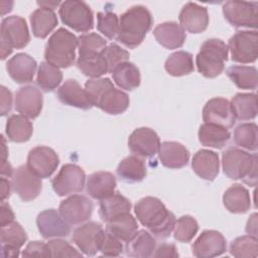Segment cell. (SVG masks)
I'll return each instance as SVG.
<instances>
[{
  "label": "cell",
  "mask_w": 258,
  "mask_h": 258,
  "mask_svg": "<svg viewBox=\"0 0 258 258\" xmlns=\"http://www.w3.org/2000/svg\"><path fill=\"white\" fill-rule=\"evenodd\" d=\"M37 4L40 6V7H43V8H48V9H51V10H54L59 4H61L59 1H38Z\"/></svg>",
  "instance_id": "680465c9"
},
{
  "label": "cell",
  "mask_w": 258,
  "mask_h": 258,
  "mask_svg": "<svg viewBox=\"0 0 258 258\" xmlns=\"http://www.w3.org/2000/svg\"><path fill=\"white\" fill-rule=\"evenodd\" d=\"M62 81L61 71L48 63L47 61H42L39 64L37 71L36 84L44 92H51L56 89Z\"/></svg>",
  "instance_id": "60d3db41"
},
{
  "label": "cell",
  "mask_w": 258,
  "mask_h": 258,
  "mask_svg": "<svg viewBox=\"0 0 258 258\" xmlns=\"http://www.w3.org/2000/svg\"><path fill=\"white\" fill-rule=\"evenodd\" d=\"M104 233L100 223L88 222L75 229L72 239L83 254L94 256L100 251Z\"/></svg>",
  "instance_id": "8fae6325"
},
{
  "label": "cell",
  "mask_w": 258,
  "mask_h": 258,
  "mask_svg": "<svg viewBox=\"0 0 258 258\" xmlns=\"http://www.w3.org/2000/svg\"><path fill=\"white\" fill-rule=\"evenodd\" d=\"M229 79L243 90H255L258 85V75L255 67L232 66L226 71Z\"/></svg>",
  "instance_id": "ab89813d"
},
{
  "label": "cell",
  "mask_w": 258,
  "mask_h": 258,
  "mask_svg": "<svg viewBox=\"0 0 258 258\" xmlns=\"http://www.w3.org/2000/svg\"><path fill=\"white\" fill-rule=\"evenodd\" d=\"M12 108V93L5 88L1 87V116H5Z\"/></svg>",
  "instance_id": "db71d44e"
},
{
  "label": "cell",
  "mask_w": 258,
  "mask_h": 258,
  "mask_svg": "<svg viewBox=\"0 0 258 258\" xmlns=\"http://www.w3.org/2000/svg\"><path fill=\"white\" fill-rule=\"evenodd\" d=\"M11 183L5 177H1V202H4L10 196Z\"/></svg>",
  "instance_id": "6f0895ef"
},
{
  "label": "cell",
  "mask_w": 258,
  "mask_h": 258,
  "mask_svg": "<svg viewBox=\"0 0 258 258\" xmlns=\"http://www.w3.org/2000/svg\"><path fill=\"white\" fill-rule=\"evenodd\" d=\"M93 202L83 195H72L59 205L58 212L67 223L80 225L87 222L93 214Z\"/></svg>",
  "instance_id": "7c38bea8"
},
{
  "label": "cell",
  "mask_w": 258,
  "mask_h": 258,
  "mask_svg": "<svg viewBox=\"0 0 258 258\" xmlns=\"http://www.w3.org/2000/svg\"><path fill=\"white\" fill-rule=\"evenodd\" d=\"M128 147L134 155L149 158L158 153L160 139L153 129L140 127L135 129L129 136Z\"/></svg>",
  "instance_id": "2e32d148"
},
{
  "label": "cell",
  "mask_w": 258,
  "mask_h": 258,
  "mask_svg": "<svg viewBox=\"0 0 258 258\" xmlns=\"http://www.w3.org/2000/svg\"><path fill=\"white\" fill-rule=\"evenodd\" d=\"M131 207V203L127 198L119 192H114L100 201L99 215L103 222L108 223L123 214L130 213Z\"/></svg>",
  "instance_id": "1f68e13d"
},
{
  "label": "cell",
  "mask_w": 258,
  "mask_h": 258,
  "mask_svg": "<svg viewBox=\"0 0 258 258\" xmlns=\"http://www.w3.org/2000/svg\"><path fill=\"white\" fill-rule=\"evenodd\" d=\"M86 174L82 167L68 163L61 166L57 174L51 179L54 192L59 197L70 196L84 189Z\"/></svg>",
  "instance_id": "30bf717a"
},
{
  "label": "cell",
  "mask_w": 258,
  "mask_h": 258,
  "mask_svg": "<svg viewBox=\"0 0 258 258\" xmlns=\"http://www.w3.org/2000/svg\"><path fill=\"white\" fill-rule=\"evenodd\" d=\"M158 156L163 166L178 169L185 166L189 160V151L181 143L164 141L160 143Z\"/></svg>",
  "instance_id": "d4e9b609"
},
{
  "label": "cell",
  "mask_w": 258,
  "mask_h": 258,
  "mask_svg": "<svg viewBox=\"0 0 258 258\" xmlns=\"http://www.w3.org/2000/svg\"><path fill=\"white\" fill-rule=\"evenodd\" d=\"M116 177L109 171H97L92 173L87 180V192L95 200H103L115 192Z\"/></svg>",
  "instance_id": "83f0119b"
},
{
  "label": "cell",
  "mask_w": 258,
  "mask_h": 258,
  "mask_svg": "<svg viewBox=\"0 0 258 258\" xmlns=\"http://www.w3.org/2000/svg\"><path fill=\"white\" fill-rule=\"evenodd\" d=\"M227 46L233 61L254 62L258 56V33L256 30L237 31L229 39Z\"/></svg>",
  "instance_id": "ba28073f"
},
{
  "label": "cell",
  "mask_w": 258,
  "mask_h": 258,
  "mask_svg": "<svg viewBox=\"0 0 258 258\" xmlns=\"http://www.w3.org/2000/svg\"><path fill=\"white\" fill-rule=\"evenodd\" d=\"M5 132L10 141L22 143L30 139L33 132V126L27 117L21 114H14L7 119Z\"/></svg>",
  "instance_id": "e575fe53"
},
{
  "label": "cell",
  "mask_w": 258,
  "mask_h": 258,
  "mask_svg": "<svg viewBox=\"0 0 258 258\" xmlns=\"http://www.w3.org/2000/svg\"><path fill=\"white\" fill-rule=\"evenodd\" d=\"M1 59H5L13 48L26 46L30 40L28 27L24 18L12 15L3 18L0 26Z\"/></svg>",
  "instance_id": "8992f818"
},
{
  "label": "cell",
  "mask_w": 258,
  "mask_h": 258,
  "mask_svg": "<svg viewBox=\"0 0 258 258\" xmlns=\"http://www.w3.org/2000/svg\"><path fill=\"white\" fill-rule=\"evenodd\" d=\"M97 20V28L103 35L109 39L117 36L119 29V18L117 14L111 11L98 12Z\"/></svg>",
  "instance_id": "7dc6e473"
},
{
  "label": "cell",
  "mask_w": 258,
  "mask_h": 258,
  "mask_svg": "<svg viewBox=\"0 0 258 258\" xmlns=\"http://www.w3.org/2000/svg\"><path fill=\"white\" fill-rule=\"evenodd\" d=\"M94 106L107 114L119 115L124 113L129 107V97L123 91L116 89L112 84L102 92Z\"/></svg>",
  "instance_id": "603a6c76"
},
{
  "label": "cell",
  "mask_w": 258,
  "mask_h": 258,
  "mask_svg": "<svg viewBox=\"0 0 258 258\" xmlns=\"http://www.w3.org/2000/svg\"><path fill=\"white\" fill-rule=\"evenodd\" d=\"M102 52V51H101ZM83 56L77 59V68L87 77L97 79L109 73V68L102 53Z\"/></svg>",
  "instance_id": "b9f144b4"
},
{
  "label": "cell",
  "mask_w": 258,
  "mask_h": 258,
  "mask_svg": "<svg viewBox=\"0 0 258 258\" xmlns=\"http://www.w3.org/2000/svg\"><path fill=\"white\" fill-rule=\"evenodd\" d=\"M230 253L237 258H256L258 256L257 238L251 236H241L230 244Z\"/></svg>",
  "instance_id": "ee69618b"
},
{
  "label": "cell",
  "mask_w": 258,
  "mask_h": 258,
  "mask_svg": "<svg viewBox=\"0 0 258 258\" xmlns=\"http://www.w3.org/2000/svg\"><path fill=\"white\" fill-rule=\"evenodd\" d=\"M224 173L231 179H243L245 183L255 186L257 183V154L231 146L222 154Z\"/></svg>",
  "instance_id": "3957f363"
},
{
  "label": "cell",
  "mask_w": 258,
  "mask_h": 258,
  "mask_svg": "<svg viewBox=\"0 0 258 258\" xmlns=\"http://www.w3.org/2000/svg\"><path fill=\"white\" fill-rule=\"evenodd\" d=\"M134 213L142 226L158 239H165L173 231L176 219L157 198L145 197L134 206Z\"/></svg>",
  "instance_id": "6da1fadb"
},
{
  "label": "cell",
  "mask_w": 258,
  "mask_h": 258,
  "mask_svg": "<svg viewBox=\"0 0 258 258\" xmlns=\"http://www.w3.org/2000/svg\"><path fill=\"white\" fill-rule=\"evenodd\" d=\"M78 37L68 29L60 27L48 38L44 58L48 63L56 68H69L76 60V48L78 47Z\"/></svg>",
  "instance_id": "277c9868"
},
{
  "label": "cell",
  "mask_w": 258,
  "mask_h": 258,
  "mask_svg": "<svg viewBox=\"0 0 258 258\" xmlns=\"http://www.w3.org/2000/svg\"><path fill=\"white\" fill-rule=\"evenodd\" d=\"M153 35L157 42L167 49L179 48L185 41V32L182 27L174 21H166L155 26Z\"/></svg>",
  "instance_id": "484cf974"
},
{
  "label": "cell",
  "mask_w": 258,
  "mask_h": 258,
  "mask_svg": "<svg viewBox=\"0 0 258 258\" xmlns=\"http://www.w3.org/2000/svg\"><path fill=\"white\" fill-rule=\"evenodd\" d=\"M59 158L55 151L47 146H36L27 155V167L40 178L49 177L57 168Z\"/></svg>",
  "instance_id": "4fadbf2b"
},
{
  "label": "cell",
  "mask_w": 258,
  "mask_h": 258,
  "mask_svg": "<svg viewBox=\"0 0 258 258\" xmlns=\"http://www.w3.org/2000/svg\"><path fill=\"white\" fill-rule=\"evenodd\" d=\"M124 251V246L122 241L118 238L111 235L109 232L105 230L101 245H100V252L105 256L116 257L120 256Z\"/></svg>",
  "instance_id": "f907efd6"
},
{
  "label": "cell",
  "mask_w": 258,
  "mask_h": 258,
  "mask_svg": "<svg viewBox=\"0 0 258 258\" xmlns=\"http://www.w3.org/2000/svg\"><path fill=\"white\" fill-rule=\"evenodd\" d=\"M35 59L27 53L20 52L12 56L6 63V70L10 78L18 84L30 83L36 71Z\"/></svg>",
  "instance_id": "7402d4cb"
},
{
  "label": "cell",
  "mask_w": 258,
  "mask_h": 258,
  "mask_svg": "<svg viewBox=\"0 0 258 258\" xmlns=\"http://www.w3.org/2000/svg\"><path fill=\"white\" fill-rule=\"evenodd\" d=\"M57 99L67 106L89 110L93 107L85 89L74 79H69L57 89Z\"/></svg>",
  "instance_id": "cb8c5ba5"
},
{
  "label": "cell",
  "mask_w": 258,
  "mask_h": 258,
  "mask_svg": "<svg viewBox=\"0 0 258 258\" xmlns=\"http://www.w3.org/2000/svg\"><path fill=\"white\" fill-rule=\"evenodd\" d=\"M198 135L202 145L217 149L223 148L231 138L229 129L208 123L201 125Z\"/></svg>",
  "instance_id": "d590c367"
},
{
  "label": "cell",
  "mask_w": 258,
  "mask_h": 258,
  "mask_svg": "<svg viewBox=\"0 0 258 258\" xmlns=\"http://www.w3.org/2000/svg\"><path fill=\"white\" fill-rule=\"evenodd\" d=\"M79 56H89L100 53L106 46L107 40L98 33H85L78 37Z\"/></svg>",
  "instance_id": "f6af8a7d"
},
{
  "label": "cell",
  "mask_w": 258,
  "mask_h": 258,
  "mask_svg": "<svg viewBox=\"0 0 258 258\" xmlns=\"http://www.w3.org/2000/svg\"><path fill=\"white\" fill-rule=\"evenodd\" d=\"M106 231L126 243L138 231L137 221L130 213H126L108 222Z\"/></svg>",
  "instance_id": "74e56055"
},
{
  "label": "cell",
  "mask_w": 258,
  "mask_h": 258,
  "mask_svg": "<svg viewBox=\"0 0 258 258\" xmlns=\"http://www.w3.org/2000/svg\"><path fill=\"white\" fill-rule=\"evenodd\" d=\"M155 248L156 241L153 235L146 230H139L126 242L125 252L130 257L147 258L152 256Z\"/></svg>",
  "instance_id": "f1b7e54d"
},
{
  "label": "cell",
  "mask_w": 258,
  "mask_h": 258,
  "mask_svg": "<svg viewBox=\"0 0 258 258\" xmlns=\"http://www.w3.org/2000/svg\"><path fill=\"white\" fill-rule=\"evenodd\" d=\"M62 23L78 32H87L94 27V15L90 6L80 0H68L58 9Z\"/></svg>",
  "instance_id": "52a82bcc"
},
{
  "label": "cell",
  "mask_w": 258,
  "mask_h": 258,
  "mask_svg": "<svg viewBox=\"0 0 258 258\" xmlns=\"http://www.w3.org/2000/svg\"><path fill=\"white\" fill-rule=\"evenodd\" d=\"M246 233L254 238H257V214H252L246 224Z\"/></svg>",
  "instance_id": "9f6ffc18"
},
{
  "label": "cell",
  "mask_w": 258,
  "mask_h": 258,
  "mask_svg": "<svg viewBox=\"0 0 258 258\" xmlns=\"http://www.w3.org/2000/svg\"><path fill=\"white\" fill-rule=\"evenodd\" d=\"M236 119L253 120L257 116V96L254 93H238L231 101Z\"/></svg>",
  "instance_id": "8d00e7d4"
},
{
  "label": "cell",
  "mask_w": 258,
  "mask_h": 258,
  "mask_svg": "<svg viewBox=\"0 0 258 258\" xmlns=\"http://www.w3.org/2000/svg\"><path fill=\"white\" fill-rule=\"evenodd\" d=\"M179 25L189 33H202L209 25L208 9L194 2L186 3L179 12Z\"/></svg>",
  "instance_id": "ffe728a7"
},
{
  "label": "cell",
  "mask_w": 258,
  "mask_h": 258,
  "mask_svg": "<svg viewBox=\"0 0 258 258\" xmlns=\"http://www.w3.org/2000/svg\"><path fill=\"white\" fill-rule=\"evenodd\" d=\"M23 257H50L49 249L47 244L39 242V241H32L27 244L25 249L22 252Z\"/></svg>",
  "instance_id": "816d5d0a"
},
{
  "label": "cell",
  "mask_w": 258,
  "mask_h": 258,
  "mask_svg": "<svg viewBox=\"0 0 258 258\" xmlns=\"http://www.w3.org/2000/svg\"><path fill=\"white\" fill-rule=\"evenodd\" d=\"M1 256L2 257H18L19 250L27 240V235L22 226L17 222H12L1 227Z\"/></svg>",
  "instance_id": "44dd1931"
},
{
  "label": "cell",
  "mask_w": 258,
  "mask_h": 258,
  "mask_svg": "<svg viewBox=\"0 0 258 258\" xmlns=\"http://www.w3.org/2000/svg\"><path fill=\"white\" fill-rule=\"evenodd\" d=\"M191 167L197 175L205 180H214L219 174V155L208 149H201L195 153L191 160Z\"/></svg>",
  "instance_id": "4316f807"
},
{
  "label": "cell",
  "mask_w": 258,
  "mask_h": 258,
  "mask_svg": "<svg viewBox=\"0 0 258 258\" xmlns=\"http://www.w3.org/2000/svg\"><path fill=\"white\" fill-rule=\"evenodd\" d=\"M199 231V224L195 218L185 215L181 216L174 225L173 237L176 241L181 243L190 242Z\"/></svg>",
  "instance_id": "bcb514c9"
},
{
  "label": "cell",
  "mask_w": 258,
  "mask_h": 258,
  "mask_svg": "<svg viewBox=\"0 0 258 258\" xmlns=\"http://www.w3.org/2000/svg\"><path fill=\"white\" fill-rule=\"evenodd\" d=\"M102 55L106 59V62L109 68V73H112V71L120 63L124 61L129 60V52L119 46L116 43H110L108 44L103 50Z\"/></svg>",
  "instance_id": "c3c4849f"
},
{
  "label": "cell",
  "mask_w": 258,
  "mask_h": 258,
  "mask_svg": "<svg viewBox=\"0 0 258 258\" xmlns=\"http://www.w3.org/2000/svg\"><path fill=\"white\" fill-rule=\"evenodd\" d=\"M226 20L234 27L257 28L258 3L246 1H228L223 5Z\"/></svg>",
  "instance_id": "9c48e42d"
},
{
  "label": "cell",
  "mask_w": 258,
  "mask_h": 258,
  "mask_svg": "<svg viewBox=\"0 0 258 258\" xmlns=\"http://www.w3.org/2000/svg\"><path fill=\"white\" fill-rule=\"evenodd\" d=\"M164 69L173 77L189 75L195 70L192 54L185 50H177L166 58Z\"/></svg>",
  "instance_id": "f35d334b"
},
{
  "label": "cell",
  "mask_w": 258,
  "mask_h": 258,
  "mask_svg": "<svg viewBox=\"0 0 258 258\" xmlns=\"http://www.w3.org/2000/svg\"><path fill=\"white\" fill-rule=\"evenodd\" d=\"M36 226L40 235L45 238L67 237L71 234V225L64 221L59 212L53 209L44 210L36 218Z\"/></svg>",
  "instance_id": "e0dca14e"
},
{
  "label": "cell",
  "mask_w": 258,
  "mask_h": 258,
  "mask_svg": "<svg viewBox=\"0 0 258 258\" xmlns=\"http://www.w3.org/2000/svg\"><path fill=\"white\" fill-rule=\"evenodd\" d=\"M234 142L237 146L249 151L258 148V128L255 123H242L234 130Z\"/></svg>",
  "instance_id": "7bdbcfd3"
},
{
  "label": "cell",
  "mask_w": 258,
  "mask_h": 258,
  "mask_svg": "<svg viewBox=\"0 0 258 258\" xmlns=\"http://www.w3.org/2000/svg\"><path fill=\"white\" fill-rule=\"evenodd\" d=\"M191 250L196 257L211 258L224 254L227 250V243L220 232L206 230L194 242Z\"/></svg>",
  "instance_id": "ac0fdd59"
},
{
  "label": "cell",
  "mask_w": 258,
  "mask_h": 258,
  "mask_svg": "<svg viewBox=\"0 0 258 258\" xmlns=\"http://www.w3.org/2000/svg\"><path fill=\"white\" fill-rule=\"evenodd\" d=\"M152 256L155 258H176L178 257V252L174 244L163 243L155 248Z\"/></svg>",
  "instance_id": "f5cc1de1"
},
{
  "label": "cell",
  "mask_w": 258,
  "mask_h": 258,
  "mask_svg": "<svg viewBox=\"0 0 258 258\" xmlns=\"http://www.w3.org/2000/svg\"><path fill=\"white\" fill-rule=\"evenodd\" d=\"M228 53V46L223 40L218 38L207 39L196 56L199 73L210 79L218 77L225 69Z\"/></svg>",
  "instance_id": "5b68a950"
},
{
  "label": "cell",
  "mask_w": 258,
  "mask_h": 258,
  "mask_svg": "<svg viewBox=\"0 0 258 258\" xmlns=\"http://www.w3.org/2000/svg\"><path fill=\"white\" fill-rule=\"evenodd\" d=\"M1 218H0V225L1 227L6 226L12 222H14V213L11 209V207L4 203L1 202Z\"/></svg>",
  "instance_id": "11a10c76"
},
{
  "label": "cell",
  "mask_w": 258,
  "mask_h": 258,
  "mask_svg": "<svg viewBox=\"0 0 258 258\" xmlns=\"http://www.w3.org/2000/svg\"><path fill=\"white\" fill-rule=\"evenodd\" d=\"M47 246L50 257H82V252H79L68 241L61 239L50 240Z\"/></svg>",
  "instance_id": "681fc988"
},
{
  "label": "cell",
  "mask_w": 258,
  "mask_h": 258,
  "mask_svg": "<svg viewBox=\"0 0 258 258\" xmlns=\"http://www.w3.org/2000/svg\"><path fill=\"white\" fill-rule=\"evenodd\" d=\"M116 172L121 180L133 183L143 180L147 174V169L143 159L137 155H130L119 162Z\"/></svg>",
  "instance_id": "4dcf8cb0"
},
{
  "label": "cell",
  "mask_w": 258,
  "mask_h": 258,
  "mask_svg": "<svg viewBox=\"0 0 258 258\" xmlns=\"http://www.w3.org/2000/svg\"><path fill=\"white\" fill-rule=\"evenodd\" d=\"M32 33L35 37L45 38L57 25V17L53 10L37 8L30 15Z\"/></svg>",
  "instance_id": "d6a6232c"
},
{
  "label": "cell",
  "mask_w": 258,
  "mask_h": 258,
  "mask_svg": "<svg viewBox=\"0 0 258 258\" xmlns=\"http://www.w3.org/2000/svg\"><path fill=\"white\" fill-rule=\"evenodd\" d=\"M14 104L18 113L29 119H35L42 110L43 97L36 87L24 86L16 92Z\"/></svg>",
  "instance_id": "d6986e66"
},
{
  "label": "cell",
  "mask_w": 258,
  "mask_h": 258,
  "mask_svg": "<svg viewBox=\"0 0 258 258\" xmlns=\"http://www.w3.org/2000/svg\"><path fill=\"white\" fill-rule=\"evenodd\" d=\"M203 120L205 123L232 128L236 117L231 102L225 98H213L209 100L203 109Z\"/></svg>",
  "instance_id": "9a60e30c"
},
{
  "label": "cell",
  "mask_w": 258,
  "mask_h": 258,
  "mask_svg": "<svg viewBox=\"0 0 258 258\" xmlns=\"http://www.w3.org/2000/svg\"><path fill=\"white\" fill-rule=\"evenodd\" d=\"M12 186L14 191L23 202H30L39 196L42 188V182L41 178L34 174L25 164L14 169Z\"/></svg>",
  "instance_id": "5bb4252c"
},
{
  "label": "cell",
  "mask_w": 258,
  "mask_h": 258,
  "mask_svg": "<svg viewBox=\"0 0 258 258\" xmlns=\"http://www.w3.org/2000/svg\"><path fill=\"white\" fill-rule=\"evenodd\" d=\"M152 23V15L145 6H132L120 16L116 39L129 48H135L141 44Z\"/></svg>",
  "instance_id": "7a4b0ae2"
},
{
  "label": "cell",
  "mask_w": 258,
  "mask_h": 258,
  "mask_svg": "<svg viewBox=\"0 0 258 258\" xmlns=\"http://www.w3.org/2000/svg\"><path fill=\"white\" fill-rule=\"evenodd\" d=\"M225 208L233 214H244L251 207V198L248 189L242 184L235 183L227 188L223 196Z\"/></svg>",
  "instance_id": "f546056e"
},
{
  "label": "cell",
  "mask_w": 258,
  "mask_h": 258,
  "mask_svg": "<svg viewBox=\"0 0 258 258\" xmlns=\"http://www.w3.org/2000/svg\"><path fill=\"white\" fill-rule=\"evenodd\" d=\"M111 74L115 84L126 91L135 90L141 82L139 69L129 60L118 64Z\"/></svg>",
  "instance_id": "836d02e7"
}]
</instances>
